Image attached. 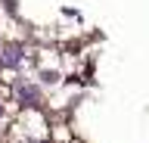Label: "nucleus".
Returning <instances> with one entry per match:
<instances>
[{"instance_id":"f257e3e1","label":"nucleus","mask_w":149,"mask_h":143,"mask_svg":"<svg viewBox=\"0 0 149 143\" xmlns=\"http://www.w3.org/2000/svg\"><path fill=\"white\" fill-rule=\"evenodd\" d=\"M19 62H22V47H3V53H0V66L16 68Z\"/></svg>"},{"instance_id":"f03ea898","label":"nucleus","mask_w":149,"mask_h":143,"mask_svg":"<svg viewBox=\"0 0 149 143\" xmlns=\"http://www.w3.org/2000/svg\"><path fill=\"white\" fill-rule=\"evenodd\" d=\"M19 100H22V106H34L40 100V90L34 84H19Z\"/></svg>"},{"instance_id":"7ed1b4c3","label":"nucleus","mask_w":149,"mask_h":143,"mask_svg":"<svg viewBox=\"0 0 149 143\" xmlns=\"http://www.w3.org/2000/svg\"><path fill=\"white\" fill-rule=\"evenodd\" d=\"M0 115H3V106H0Z\"/></svg>"}]
</instances>
